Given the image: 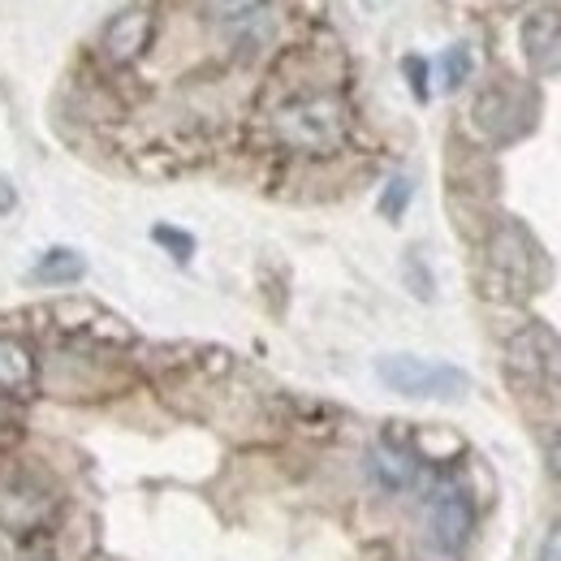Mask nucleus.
Listing matches in <instances>:
<instances>
[{
  "label": "nucleus",
  "mask_w": 561,
  "mask_h": 561,
  "mask_svg": "<svg viewBox=\"0 0 561 561\" xmlns=\"http://www.w3.org/2000/svg\"><path fill=\"white\" fill-rule=\"evenodd\" d=\"M351 130V117H346V104L337 95H298L289 104H280L277 117H273V135H277L289 151H302V156H329L346 142Z\"/></svg>",
  "instance_id": "1"
},
{
  "label": "nucleus",
  "mask_w": 561,
  "mask_h": 561,
  "mask_svg": "<svg viewBox=\"0 0 561 561\" xmlns=\"http://www.w3.org/2000/svg\"><path fill=\"white\" fill-rule=\"evenodd\" d=\"M376 376L385 389L402 398H432V402H458L471 389V376L462 367L420 358V354H385L376 358Z\"/></svg>",
  "instance_id": "2"
},
{
  "label": "nucleus",
  "mask_w": 561,
  "mask_h": 561,
  "mask_svg": "<svg viewBox=\"0 0 561 561\" xmlns=\"http://www.w3.org/2000/svg\"><path fill=\"white\" fill-rule=\"evenodd\" d=\"M427 536L440 553L458 558L476 536V501L462 484H445L427 505Z\"/></svg>",
  "instance_id": "3"
},
{
  "label": "nucleus",
  "mask_w": 561,
  "mask_h": 561,
  "mask_svg": "<svg viewBox=\"0 0 561 561\" xmlns=\"http://www.w3.org/2000/svg\"><path fill=\"white\" fill-rule=\"evenodd\" d=\"M48 518H53V492H48L44 480L18 476V471H9V476L0 480V523H4L9 531L26 536V531L44 527Z\"/></svg>",
  "instance_id": "4"
},
{
  "label": "nucleus",
  "mask_w": 561,
  "mask_h": 561,
  "mask_svg": "<svg viewBox=\"0 0 561 561\" xmlns=\"http://www.w3.org/2000/svg\"><path fill=\"white\" fill-rule=\"evenodd\" d=\"M518 100H527V91L523 87H510V82H496L489 87L480 100H476V126L492 135L496 142L514 139V135H523V126H531V104L527 108H518Z\"/></svg>",
  "instance_id": "5"
},
{
  "label": "nucleus",
  "mask_w": 561,
  "mask_h": 561,
  "mask_svg": "<svg viewBox=\"0 0 561 561\" xmlns=\"http://www.w3.org/2000/svg\"><path fill=\"white\" fill-rule=\"evenodd\" d=\"M523 57L540 78L561 73V9L540 4L523 18Z\"/></svg>",
  "instance_id": "6"
},
{
  "label": "nucleus",
  "mask_w": 561,
  "mask_h": 561,
  "mask_svg": "<svg viewBox=\"0 0 561 561\" xmlns=\"http://www.w3.org/2000/svg\"><path fill=\"white\" fill-rule=\"evenodd\" d=\"M505 358H510V371H518V376H558L561 342L545 324H531V329H523V333L510 337Z\"/></svg>",
  "instance_id": "7"
},
{
  "label": "nucleus",
  "mask_w": 561,
  "mask_h": 561,
  "mask_svg": "<svg viewBox=\"0 0 561 561\" xmlns=\"http://www.w3.org/2000/svg\"><path fill=\"white\" fill-rule=\"evenodd\" d=\"M151 31H156V22H151L147 9H126V13H117L104 26L100 48H104V57L113 66H135L142 53H147V44H151Z\"/></svg>",
  "instance_id": "8"
},
{
  "label": "nucleus",
  "mask_w": 561,
  "mask_h": 561,
  "mask_svg": "<svg viewBox=\"0 0 561 561\" xmlns=\"http://www.w3.org/2000/svg\"><path fill=\"white\" fill-rule=\"evenodd\" d=\"M489 264L492 273H501L514 285H531L536 280V251H531V238L518 229V225H501L489 242Z\"/></svg>",
  "instance_id": "9"
},
{
  "label": "nucleus",
  "mask_w": 561,
  "mask_h": 561,
  "mask_svg": "<svg viewBox=\"0 0 561 561\" xmlns=\"http://www.w3.org/2000/svg\"><path fill=\"white\" fill-rule=\"evenodd\" d=\"M367 467H371L376 484H380V489H389V492L415 489V480H420V462H415L407 449L389 445V440H380V445L367 454Z\"/></svg>",
  "instance_id": "10"
},
{
  "label": "nucleus",
  "mask_w": 561,
  "mask_h": 561,
  "mask_svg": "<svg viewBox=\"0 0 561 561\" xmlns=\"http://www.w3.org/2000/svg\"><path fill=\"white\" fill-rule=\"evenodd\" d=\"M35 385V358L18 337H0V389L26 393Z\"/></svg>",
  "instance_id": "11"
},
{
  "label": "nucleus",
  "mask_w": 561,
  "mask_h": 561,
  "mask_svg": "<svg viewBox=\"0 0 561 561\" xmlns=\"http://www.w3.org/2000/svg\"><path fill=\"white\" fill-rule=\"evenodd\" d=\"M199 9L208 13L211 22L229 26V31H255L268 18L264 0H199Z\"/></svg>",
  "instance_id": "12"
},
{
  "label": "nucleus",
  "mask_w": 561,
  "mask_h": 561,
  "mask_svg": "<svg viewBox=\"0 0 561 561\" xmlns=\"http://www.w3.org/2000/svg\"><path fill=\"white\" fill-rule=\"evenodd\" d=\"M82 273H87V264H82V255L70 251V247H57V251L39 255V264H35V280H44V285H70Z\"/></svg>",
  "instance_id": "13"
},
{
  "label": "nucleus",
  "mask_w": 561,
  "mask_h": 561,
  "mask_svg": "<svg viewBox=\"0 0 561 561\" xmlns=\"http://www.w3.org/2000/svg\"><path fill=\"white\" fill-rule=\"evenodd\" d=\"M471 48L467 44H454V48H445V57H440V87L445 91H458L467 78H471Z\"/></svg>",
  "instance_id": "14"
},
{
  "label": "nucleus",
  "mask_w": 561,
  "mask_h": 561,
  "mask_svg": "<svg viewBox=\"0 0 561 561\" xmlns=\"http://www.w3.org/2000/svg\"><path fill=\"white\" fill-rule=\"evenodd\" d=\"M151 238H156L164 251H173V260H182V264L195 255V238H191V233H178L173 225H156V229H151Z\"/></svg>",
  "instance_id": "15"
},
{
  "label": "nucleus",
  "mask_w": 561,
  "mask_h": 561,
  "mask_svg": "<svg viewBox=\"0 0 561 561\" xmlns=\"http://www.w3.org/2000/svg\"><path fill=\"white\" fill-rule=\"evenodd\" d=\"M411 204V178H393L389 182V191H385V199H380V211L389 216V220H398L402 211Z\"/></svg>",
  "instance_id": "16"
},
{
  "label": "nucleus",
  "mask_w": 561,
  "mask_h": 561,
  "mask_svg": "<svg viewBox=\"0 0 561 561\" xmlns=\"http://www.w3.org/2000/svg\"><path fill=\"white\" fill-rule=\"evenodd\" d=\"M536 561H561V518L545 531V540H540V558Z\"/></svg>",
  "instance_id": "17"
},
{
  "label": "nucleus",
  "mask_w": 561,
  "mask_h": 561,
  "mask_svg": "<svg viewBox=\"0 0 561 561\" xmlns=\"http://www.w3.org/2000/svg\"><path fill=\"white\" fill-rule=\"evenodd\" d=\"M407 78H411L415 95H420V100H427V66H423L420 57H407Z\"/></svg>",
  "instance_id": "18"
},
{
  "label": "nucleus",
  "mask_w": 561,
  "mask_h": 561,
  "mask_svg": "<svg viewBox=\"0 0 561 561\" xmlns=\"http://www.w3.org/2000/svg\"><path fill=\"white\" fill-rule=\"evenodd\" d=\"M549 471H553V480L561 484V432L553 436V445H549Z\"/></svg>",
  "instance_id": "19"
},
{
  "label": "nucleus",
  "mask_w": 561,
  "mask_h": 561,
  "mask_svg": "<svg viewBox=\"0 0 561 561\" xmlns=\"http://www.w3.org/2000/svg\"><path fill=\"white\" fill-rule=\"evenodd\" d=\"M13 208V186H9V178H0V211Z\"/></svg>",
  "instance_id": "20"
},
{
  "label": "nucleus",
  "mask_w": 561,
  "mask_h": 561,
  "mask_svg": "<svg viewBox=\"0 0 561 561\" xmlns=\"http://www.w3.org/2000/svg\"><path fill=\"white\" fill-rule=\"evenodd\" d=\"M389 4H393V0H363V9H367V13H385Z\"/></svg>",
  "instance_id": "21"
}]
</instances>
